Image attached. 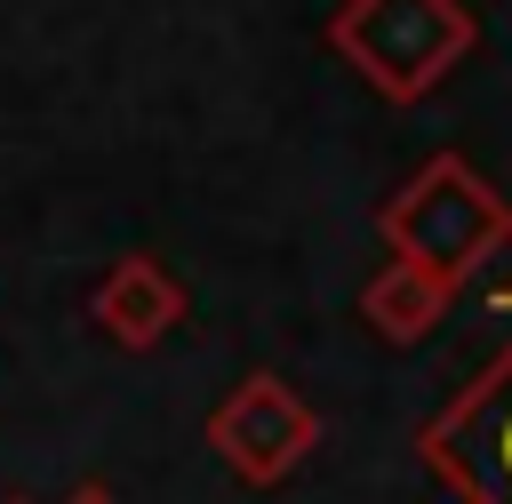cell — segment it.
I'll return each mask as SVG.
<instances>
[{
	"mask_svg": "<svg viewBox=\"0 0 512 504\" xmlns=\"http://www.w3.org/2000/svg\"><path fill=\"white\" fill-rule=\"evenodd\" d=\"M376 232L392 240V256H400V264H416V272H432V280L464 288L488 256H504V248H512V200H504L472 160L432 152V160H424V168L384 200Z\"/></svg>",
	"mask_w": 512,
	"mask_h": 504,
	"instance_id": "6da1fadb",
	"label": "cell"
},
{
	"mask_svg": "<svg viewBox=\"0 0 512 504\" xmlns=\"http://www.w3.org/2000/svg\"><path fill=\"white\" fill-rule=\"evenodd\" d=\"M480 24L464 0H344L328 16V48L392 104L432 96L464 56H472Z\"/></svg>",
	"mask_w": 512,
	"mask_h": 504,
	"instance_id": "7a4b0ae2",
	"label": "cell"
},
{
	"mask_svg": "<svg viewBox=\"0 0 512 504\" xmlns=\"http://www.w3.org/2000/svg\"><path fill=\"white\" fill-rule=\"evenodd\" d=\"M416 448L464 504H512V344L424 424Z\"/></svg>",
	"mask_w": 512,
	"mask_h": 504,
	"instance_id": "3957f363",
	"label": "cell"
},
{
	"mask_svg": "<svg viewBox=\"0 0 512 504\" xmlns=\"http://www.w3.org/2000/svg\"><path fill=\"white\" fill-rule=\"evenodd\" d=\"M208 448H216L248 488H272V480H288V472L320 448V416H312L280 376H248V384L208 416Z\"/></svg>",
	"mask_w": 512,
	"mask_h": 504,
	"instance_id": "277c9868",
	"label": "cell"
},
{
	"mask_svg": "<svg viewBox=\"0 0 512 504\" xmlns=\"http://www.w3.org/2000/svg\"><path fill=\"white\" fill-rule=\"evenodd\" d=\"M176 320H184V288H176L152 256H120V264L96 280V328H104V336H120L128 352L160 344Z\"/></svg>",
	"mask_w": 512,
	"mask_h": 504,
	"instance_id": "5b68a950",
	"label": "cell"
},
{
	"mask_svg": "<svg viewBox=\"0 0 512 504\" xmlns=\"http://www.w3.org/2000/svg\"><path fill=\"white\" fill-rule=\"evenodd\" d=\"M448 280H432V272H416V264H384L368 288H360V312L376 320V336H392V344H416V336H432L440 320H448Z\"/></svg>",
	"mask_w": 512,
	"mask_h": 504,
	"instance_id": "8992f818",
	"label": "cell"
},
{
	"mask_svg": "<svg viewBox=\"0 0 512 504\" xmlns=\"http://www.w3.org/2000/svg\"><path fill=\"white\" fill-rule=\"evenodd\" d=\"M72 504H112V496H104V488H80V496H72Z\"/></svg>",
	"mask_w": 512,
	"mask_h": 504,
	"instance_id": "52a82bcc",
	"label": "cell"
},
{
	"mask_svg": "<svg viewBox=\"0 0 512 504\" xmlns=\"http://www.w3.org/2000/svg\"><path fill=\"white\" fill-rule=\"evenodd\" d=\"M16 504H24V496H16Z\"/></svg>",
	"mask_w": 512,
	"mask_h": 504,
	"instance_id": "ba28073f",
	"label": "cell"
}]
</instances>
